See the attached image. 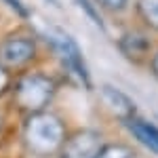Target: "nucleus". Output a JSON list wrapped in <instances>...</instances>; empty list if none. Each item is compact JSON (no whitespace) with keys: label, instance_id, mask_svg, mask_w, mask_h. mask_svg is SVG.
Masks as SVG:
<instances>
[{"label":"nucleus","instance_id":"f257e3e1","mask_svg":"<svg viewBox=\"0 0 158 158\" xmlns=\"http://www.w3.org/2000/svg\"><path fill=\"white\" fill-rule=\"evenodd\" d=\"M23 141L38 156L59 154L65 143V127L55 114H32L23 124Z\"/></svg>","mask_w":158,"mask_h":158},{"label":"nucleus","instance_id":"f03ea898","mask_svg":"<svg viewBox=\"0 0 158 158\" xmlns=\"http://www.w3.org/2000/svg\"><path fill=\"white\" fill-rule=\"evenodd\" d=\"M53 95H55V82L42 74L23 76L15 86V103L21 112H27L30 116L42 112L51 103Z\"/></svg>","mask_w":158,"mask_h":158},{"label":"nucleus","instance_id":"7ed1b4c3","mask_svg":"<svg viewBox=\"0 0 158 158\" xmlns=\"http://www.w3.org/2000/svg\"><path fill=\"white\" fill-rule=\"evenodd\" d=\"M49 42H51V47L55 49V53L61 57L63 65L70 70V74H72L74 78H78L85 86H91L85 57H82V53H80V49H78L76 40H74L70 34H65L63 30L55 27V30L49 34Z\"/></svg>","mask_w":158,"mask_h":158},{"label":"nucleus","instance_id":"20e7f679","mask_svg":"<svg viewBox=\"0 0 158 158\" xmlns=\"http://www.w3.org/2000/svg\"><path fill=\"white\" fill-rule=\"evenodd\" d=\"M103 148V139L93 129H82L74 133L61 148V158H95Z\"/></svg>","mask_w":158,"mask_h":158},{"label":"nucleus","instance_id":"39448f33","mask_svg":"<svg viewBox=\"0 0 158 158\" xmlns=\"http://www.w3.org/2000/svg\"><path fill=\"white\" fill-rule=\"evenodd\" d=\"M34 55H36V42L27 36L6 38L0 47V59L6 65H23L34 59Z\"/></svg>","mask_w":158,"mask_h":158},{"label":"nucleus","instance_id":"423d86ee","mask_svg":"<svg viewBox=\"0 0 158 158\" xmlns=\"http://www.w3.org/2000/svg\"><path fill=\"white\" fill-rule=\"evenodd\" d=\"M124 124L133 133V137L137 141H141L148 150H152V152L158 154V127L156 124L143 120V118H135V116L129 118V120H124Z\"/></svg>","mask_w":158,"mask_h":158},{"label":"nucleus","instance_id":"0eeeda50","mask_svg":"<svg viewBox=\"0 0 158 158\" xmlns=\"http://www.w3.org/2000/svg\"><path fill=\"white\" fill-rule=\"evenodd\" d=\"M101 93H103V99H106L108 108L112 110L116 116H120L122 120L133 118L135 106H133V101L127 97L124 93H120V91H118V89H114V86H103V89H101Z\"/></svg>","mask_w":158,"mask_h":158},{"label":"nucleus","instance_id":"6e6552de","mask_svg":"<svg viewBox=\"0 0 158 158\" xmlns=\"http://www.w3.org/2000/svg\"><path fill=\"white\" fill-rule=\"evenodd\" d=\"M148 49H150V42H148L146 36L137 34V32H131V34H124L120 38V51L129 57L131 61H139L146 57Z\"/></svg>","mask_w":158,"mask_h":158},{"label":"nucleus","instance_id":"1a4fd4ad","mask_svg":"<svg viewBox=\"0 0 158 158\" xmlns=\"http://www.w3.org/2000/svg\"><path fill=\"white\" fill-rule=\"evenodd\" d=\"M139 15L150 27L158 30V0H137Z\"/></svg>","mask_w":158,"mask_h":158},{"label":"nucleus","instance_id":"9d476101","mask_svg":"<svg viewBox=\"0 0 158 158\" xmlns=\"http://www.w3.org/2000/svg\"><path fill=\"white\" fill-rule=\"evenodd\" d=\"M95 158H131V152L124 146H118V143H112V146H103L101 152H99Z\"/></svg>","mask_w":158,"mask_h":158},{"label":"nucleus","instance_id":"9b49d317","mask_svg":"<svg viewBox=\"0 0 158 158\" xmlns=\"http://www.w3.org/2000/svg\"><path fill=\"white\" fill-rule=\"evenodd\" d=\"M78 4L82 6V11L86 13V17H89L93 23H97V27H103V21H101V17H99V13L95 11V6H93L91 0H78Z\"/></svg>","mask_w":158,"mask_h":158},{"label":"nucleus","instance_id":"f8f14e48","mask_svg":"<svg viewBox=\"0 0 158 158\" xmlns=\"http://www.w3.org/2000/svg\"><path fill=\"white\" fill-rule=\"evenodd\" d=\"M2 2H4V4H6V6H9L11 11H15V13H17L19 17H27V15H30L27 6H25V4L21 2V0H2Z\"/></svg>","mask_w":158,"mask_h":158},{"label":"nucleus","instance_id":"ddd939ff","mask_svg":"<svg viewBox=\"0 0 158 158\" xmlns=\"http://www.w3.org/2000/svg\"><path fill=\"white\" fill-rule=\"evenodd\" d=\"M97 2L103 6V9L118 13V11H122V9L127 6V2H129V0H97Z\"/></svg>","mask_w":158,"mask_h":158},{"label":"nucleus","instance_id":"4468645a","mask_svg":"<svg viewBox=\"0 0 158 158\" xmlns=\"http://www.w3.org/2000/svg\"><path fill=\"white\" fill-rule=\"evenodd\" d=\"M9 80H11V76H9V72H6V68H2V65H0V95L6 91Z\"/></svg>","mask_w":158,"mask_h":158},{"label":"nucleus","instance_id":"2eb2a0df","mask_svg":"<svg viewBox=\"0 0 158 158\" xmlns=\"http://www.w3.org/2000/svg\"><path fill=\"white\" fill-rule=\"evenodd\" d=\"M152 68H154V72L158 74V53H156V57H154V61H152Z\"/></svg>","mask_w":158,"mask_h":158},{"label":"nucleus","instance_id":"dca6fc26","mask_svg":"<svg viewBox=\"0 0 158 158\" xmlns=\"http://www.w3.org/2000/svg\"><path fill=\"white\" fill-rule=\"evenodd\" d=\"M0 124H2V118H0Z\"/></svg>","mask_w":158,"mask_h":158}]
</instances>
